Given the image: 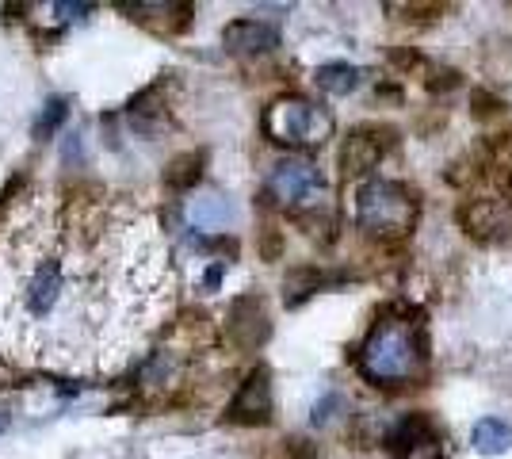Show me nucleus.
Listing matches in <instances>:
<instances>
[{
    "instance_id": "f257e3e1",
    "label": "nucleus",
    "mask_w": 512,
    "mask_h": 459,
    "mask_svg": "<svg viewBox=\"0 0 512 459\" xmlns=\"http://www.w3.org/2000/svg\"><path fill=\"white\" fill-rule=\"evenodd\" d=\"M176 299L157 222L115 196L46 188L0 226V345L23 364L111 375Z\"/></svg>"
},
{
    "instance_id": "f03ea898",
    "label": "nucleus",
    "mask_w": 512,
    "mask_h": 459,
    "mask_svg": "<svg viewBox=\"0 0 512 459\" xmlns=\"http://www.w3.org/2000/svg\"><path fill=\"white\" fill-rule=\"evenodd\" d=\"M417 368V329L402 322H379L360 349V372L371 383H402Z\"/></svg>"
},
{
    "instance_id": "7ed1b4c3",
    "label": "nucleus",
    "mask_w": 512,
    "mask_h": 459,
    "mask_svg": "<svg viewBox=\"0 0 512 459\" xmlns=\"http://www.w3.org/2000/svg\"><path fill=\"white\" fill-rule=\"evenodd\" d=\"M352 215L371 234H406L417 219V199L394 180H367L352 196Z\"/></svg>"
},
{
    "instance_id": "20e7f679",
    "label": "nucleus",
    "mask_w": 512,
    "mask_h": 459,
    "mask_svg": "<svg viewBox=\"0 0 512 459\" xmlns=\"http://www.w3.org/2000/svg\"><path fill=\"white\" fill-rule=\"evenodd\" d=\"M268 134L276 142H291V146H314L325 134L333 131V119L321 108L306 104V100H279L272 104L268 119H264Z\"/></svg>"
},
{
    "instance_id": "39448f33",
    "label": "nucleus",
    "mask_w": 512,
    "mask_h": 459,
    "mask_svg": "<svg viewBox=\"0 0 512 459\" xmlns=\"http://www.w3.org/2000/svg\"><path fill=\"white\" fill-rule=\"evenodd\" d=\"M394 150V131L390 127H360L344 138L341 146V169L348 176H367L379 169L386 153Z\"/></svg>"
},
{
    "instance_id": "423d86ee",
    "label": "nucleus",
    "mask_w": 512,
    "mask_h": 459,
    "mask_svg": "<svg viewBox=\"0 0 512 459\" xmlns=\"http://www.w3.org/2000/svg\"><path fill=\"white\" fill-rule=\"evenodd\" d=\"M226 417L237 425H264L272 417V383H268V368H253L245 375L241 391L234 394V402L226 406Z\"/></svg>"
},
{
    "instance_id": "0eeeda50",
    "label": "nucleus",
    "mask_w": 512,
    "mask_h": 459,
    "mask_svg": "<svg viewBox=\"0 0 512 459\" xmlns=\"http://www.w3.org/2000/svg\"><path fill=\"white\" fill-rule=\"evenodd\" d=\"M268 188L276 192L283 203H310L325 192V180L310 161H283L268 180Z\"/></svg>"
},
{
    "instance_id": "6e6552de",
    "label": "nucleus",
    "mask_w": 512,
    "mask_h": 459,
    "mask_svg": "<svg viewBox=\"0 0 512 459\" xmlns=\"http://www.w3.org/2000/svg\"><path fill=\"white\" fill-rule=\"evenodd\" d=\"M226 333L234 337L241 349H256V345H264V341H268V333H272L264 303H260L256 295H241V299H234V306H230V322H226Z\"/></svg>"
},
{
    "instance_id": "1a4fd4ad",
    "label": "nucleus",
    "mask_w": 512,
    "mask_h": 459,
    "mask_svg": "<svg viewBox=\"0 0 512 459\" xmlns=\"http://www.w3.org/2000/svg\"><path fill=\"white\" fill-rule=\"evenodd\" d=\"M222 43L230 46V50H237V54H260V50L279 46V35L276 27H268V23L260 20H234L222 31Z\"/></svg>"
},
{
    "instance_id": "9d476101",
    "label": "nucleus",
    "mask_w": 512,
    "mask_h": 459,
    "mask_svg": "<svg viewBox=\"0 0 512 459\" xmlns=\"http://www.w3.org/2000/svg\"><path fill=\"white\" fill-rule=\"evenodd\" d=\"M470 444L478 456H501L512 448V425L497 421V417H482L474 429H470Z\"/></svg>"
},
{
    "instance_id": "9b49d317",
    "label": "nucleus",
    "mask_w": 512,
    "mask_h": 459,
    "mask_svg": "<svg viewBox=\"0 0 512 459\" xmlns=\"http://www.w3.org/2000/svg\"><path fill=\"white\" fill-rule=\"evenodd\" d=\"M199 176H203V153H180L165 169V184L172 192H188V188L199 184Z\"/></svg>"
},
{
    "instance_id": "f8f14e48",
    "label": "nucleus",
    "mask_w": 512,
    "mask_h": 459,
    "mask_svg": "<svg viewBox=\"0 0 512 459\" xmlns=\"http://www.w3.org/2000/svg\"><path fill=\"white\" fill-rule=\"evenodd\" d=\"M325 284H329V280L321 276L318 268H295V272L287 276V284H283V299H287V306H299V303H306L314 291H321Z\"/></svg>"
},
{
    "instance_id": "ddd939ff",
    "label": "nucleus",
    "mask_w": 512,
    "mask_h": 459,
    "mask_svg": "<svg viewBox=\"0 0 512 459\" xmlns=\"http://www.w3.org/2000/svg\"><path fill=\"white\" fill-rule=\"evenodd\" d=\"M318 85L329 92V96H348L352 88L360 85V69L348 66V62H329V66L318 69Z\"/></svg>"
},
{
    "instance_id": "4468645a",
    "label": "nucleus",
    "mask_w": 512,
    "mask_h": 459,
    "mask_svg": "<svg viewBox=\"0 0 512 459\" xmlns=\"http://www.w3.org/2000/svg\"><path fill=\"white\" fill-rule=\"evenodd\" d=\"M62 115H65V100H54V104H50V115H46V123H39V134L54 131V127L62 123Z\"/></svg>"
},
{
    "instance_id": "2eb2a0df",
    "label": "nucleus",
    "mask_w": 512,
    "mask_h": 459,
    "mask_svg": "<svg viewBox=\"0 0 512 459\" xmlns=\"http://www.w3.org/2000/svg\"><path fill=\"white\" fill-rule=\"evenodd\" d=\"M306 459H310V456H306Z\"/></svg>"
}]
</instances>
